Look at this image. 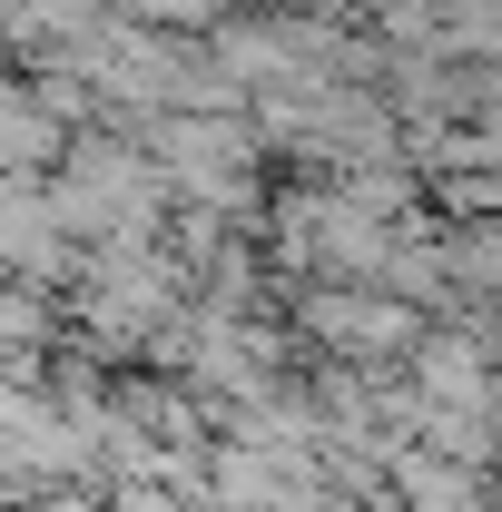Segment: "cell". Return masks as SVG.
Wrapping results in <instances>:
<instances>
[{
  "instance_id": "cell-1",
  "label": "cell",
  "mask_w": 502,
  "mask_h": 512,
  "mask_svg": "<svg viewBox=\"0 0 502 512\" xmlns=\"http://www.w3.org/2000/svg\"><path fill=\"white\" fill-rule=\"evenodd\" d=\"M158 168L128 148L119 128H89L60 148V178H40V207L69 247H148L158 237Z\"/></svg>"
},
{
  "instance_id": "cell-3",
  "label": "cell",
  "mask_w": 502,
  "mask_h": 512,
  "mask_svg": "<svg viewBox=\"0 0 502 512\" xmlns=\"http://www.w3.org/2000/svg\"><path fill=\"white\" fill-rule=\"evenodd\" d=\"M296 325H306L315 345H335L355 375H394V365L414 355V335H424V316H404L375 286H306V296H296Z\"/></svg>"
},
{
  "instance_id": "cell-4",
  "label": "cell",
  "mask_w": 502,
  "mask_h": 512,
  "mask_svg": "<svg viewBox=\"0 0 502 512\" xmlns=\"http://www.w3.org/2000/svg\"><path fill=\"white\" fill-rule=\"evenodd\" d=\"M60 148H69L60 119H50L30 89H10V79H0V178H40Z\"/></svg>"
},
{
  "instance_id": "cell-5",
  "label": "cell",
  "mask_w": 502,
  "mask_h": 512,
  "mask_svg": "<svg viewBox=\"0 0 502 512\" xmlns=\"http://www.w3.org/2000/svg\"><path fill=\"white\" fill-rule=\"evenodd\" d=\"M128 30H158V40H188V30H217L227 0H119Z\"/></svg>"
},
{
  "instance_id": "cell-7",
  "label": "cell",
  "mask_w": 502,
  "mask_h": 512,
  "mask_svg": "<svg viewBox=\"0 0 502 512\" xmlns=\"http://www.w3.org/2000/svg\"><path fill=\"white\" fill-rule=\"evenodd\" d=\"M493 463H502V375H493Z\"/></svg>"
},
{
  "instance_id": "cell-2",
  "label": "cell",
  "mask_w": 502,
  "mask_h": 512,
  "mask_svg": "<svg viewBox=\"0 0 502 512\" xmlns=\"http://www.w3.org/2000/svg\"><path fill=\"white\" fill-rule=\"evenodd\" d=\"M119 138L158 168V188L197 197L217 227L256 207V128L247 109H178V119H119Z\"/></svg>"
},
{
  "instance_id": "cell-6",
  "label": "cell",
  "mask_w": 502,
  "mask_h": 512,
  "mask_svg": "<svg viewBox=\"0 0 502 512\" xmlns=\"http://www.w3.org/2000/svg\"><path fill=\"white\" fill-rule=\"evenodd\" d=\"M375 20L394 50H434V0H375Z\"/></svg>"
}]
</instances>
